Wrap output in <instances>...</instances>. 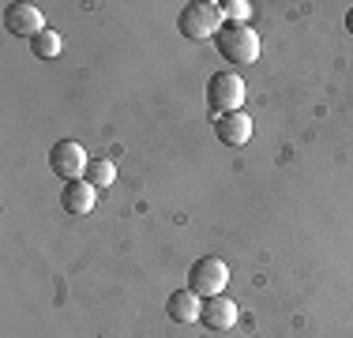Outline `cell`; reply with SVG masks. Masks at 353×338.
Listing matches in <instances>:
<instances>
[{
	"mask_svg": "<svg viewBox=\"0 0 353 338\" xmlns=\"http://www.w3.org/2000/svg\"><path fill=\"white\" fill-rule=\"evenodd\" d=\"M214 46L222 53V61L233 68H245V64L259 61V34L248 23H222V30L214 34Z\"/></svg>",
	"mask_w": 353,
	"mask_h": 338,
	"instance_id": "1",
	"label": "cell"
},
{
	"mask_svg": "<svg viewBox=\"0 0 353 338\" xmlns=\"http://www.w3.org/2000/svg\"><path fill=\"white\" fill-rule=\"evenodd\" d=\"M176 30L184 34V38H192V41H207V38H214L218 30H222V8L218 4H184L181 8V15H176Z\"/></svg>",
	"mask_w": 353,
	"mask_h": 338,
	"instance_id": "2",
	"label": "cell"
},
{
	"mask_svg": "<svg viewBox=\"0 0 353 338\" xmlns=\"http://www.w3.org/2000/svg\"><path fill=\"white\" fill-rule=\"evenodd\" d=\"M207 106H211L214 117L237 113L245 106V79L237 72H214L207 79Z\"/></svg>",
	"mask_w": 353,
	"mask_h": 338,
	"instance_id": "3",
	"label": "cell"
},
{
	"mask_svg": "<svg viewBox=\"0 0 353 338\" xmlns=\"http://www.w3.org/2000/svg\"><path fill=\"white\" fill-rule=\"evenodd\" d=\"M225 282H230V267H225V259H218V256H203V259H196L188 270V290L192 293H199V297H218V293L225 290Z\"/></svg>",
	"mask_w": 353,
	"mask_h": 338,
	"instance_id": "4",
	"label": "cell"
},
{
	"mask_svg": "<svg viewBox=\"0 0 353 338\" xmlns=\"http://www.w3.org/2000/svg\"><path fill=\"white\" fill-rule=\"evenodd\" d=\"M87 162H90L87 150H83L75 139H61V143H53V150H49V169H53L64 184H68V181H83Z\"/></svg>",
	"mask_w": 353,
	"mask_h": 338,
	"instance_id": "5",
	"label": "cell"
},
{
	"mask_svg": "<svg viewBox=\"0 0 353 338\" xmlns=\"http://www.w3.org/2000/svg\"><path fill=\"white\" fill-rule=\"evenodd\" d=\"M4 27L15 38H30L34 41L41 30H46V19H41V8L34 4H8L4 8Z\"/></svg>",
	"mask_w": 353,
	"mask_h": 338,
	"instance_id": "6",
	"label": "cell"
},
{
	"mask_svg": "<svg viewBox=\"0 0 353 338\" xmlns=\"http://www.w3.org/2000/svg\"><path fill=\"white\" fill-rule=\"evenodd\" d=\"M214 135H218V143H225V147H245V143L252 139V117L245 113V109L214 117Z\"/></svg>",
	"mask_w": 353,
	"mask_h": 338,
	"instance_id": "7",
	"label": "cell"
},
{
	"mask_svg": "<svg viewBox=\"0 0 353 338\" xmlns=\"http://www.w3.org/2000/svg\"><path fill=\"white\" fill-rule=\"evenodd\" d=\"M94 203H98V188H94V184H87V181H68L61 188V207H64V215H72V218L90 215Z\"/></svg>",
	"mask_w": 353,
	"mask_h": 338,
	"instance_id": "8",
	"label": "cell"
},
{
	"mask_svg": "<svg viewBox=\"0 0 353 338\" xmlns=\"http://www.w3.org/2000/svg\"><path fill=\"white\" fill-rule=\"evenodd\" d=\"M199 324H203L207 331H230V327L237 324V304L225 297V293H218V297H207V301H203V316H199Z\"/></svg>",
	"mask_w": 353,
	"mask_h": 338,
	"instance_id": "9",
	"label": "cell"
},
{
	"mask_svg": "<svg viewBox=\"0 0 353 338\" xmlns=\"http://www.w3.org/2000/svg\"><path fill=\"white\" fill-rule=\"evenodd\" d=\"M165 312H170V319L176 324H199V316H203V297L192 290H173L170 301H165Z\"/></svg>",
	"mask_w": 353,
	"mask_h": 338,
	"instance_id": "10",
	"label": "cell"
},
{
	"mask_svg": "<svg viewBox=\"0 0 353 338\" xmlns=\"http://www.w3.org/2000/svg\"><path fill=\"white\" fill-rule=\"evenodd\" d=\"M61 49H64V38L53 27H46L34 41H30V53H34L38 61H53V57H61Z\"/></svg>",
	"mask_w": 353,
	"mask_h": 338,
	"instance_id": "11",
	"label": "cell"
},
{
	"mask_svg": "<svg viewBox=\"0 0 353 338\" xmlns=\"http://www.w3.org/2000/svg\"><path fill=\"white\" fill-rule=\"evenodd\" d=\"M113 177H117V166L109 162V158H90L83 181L94 184V188H109V184H113Z\"/></svg>",
	"mask_w": 353,
	"mask_h": 338,
	"instance_id": "12",
	"label": "cell"
},
{
	"mask_svg": "<svg viewBox=\"0 0 353 338\" xmlns=\"http://www.w3.org/2000/svg\"><path fill=\"white\" fill-rule=\"evenodd\" d=\"M218 8H222V23H248V15H252L248 0H225Z\"/></svg>",
	"mask_w": 353,
	"mask_h": 338,
	"instance_id": "13",
	"label": "cell"
},
{
	"mask_svg": "<svg viewBox=\"0 0 353 338\" xmlns=\"http://www.w3.org/2000/svg\"><path fill=\"white\" fill-rule=\"evenodd\" d=\"M346 30L353 34V8H350V12H346Z\"/></svg>",
	"mask_w": 353,
	"mask_h": 338,
	"instance_id": "14",
	"label": "cell"
}]
</instances>
